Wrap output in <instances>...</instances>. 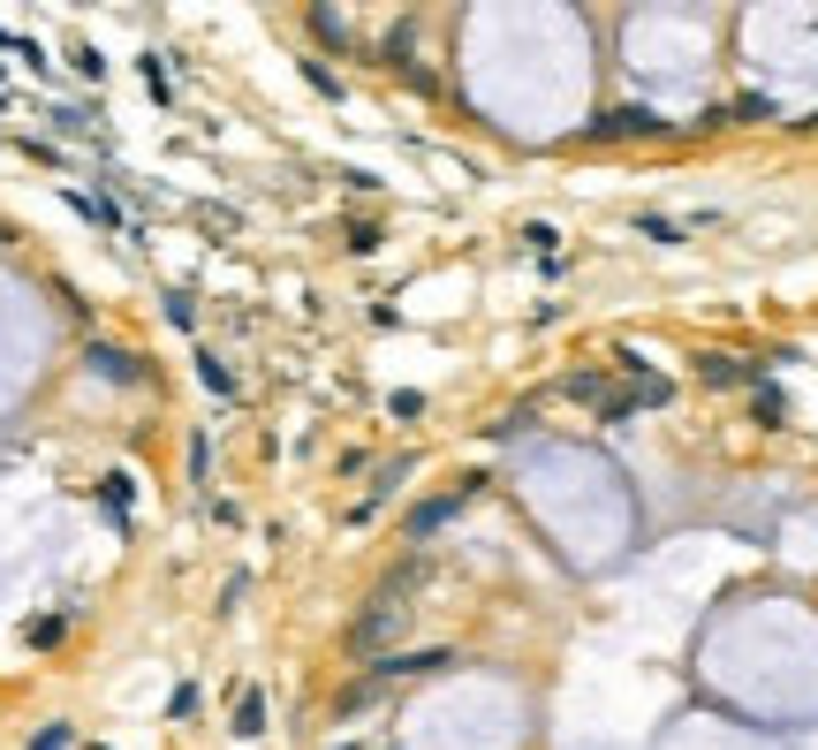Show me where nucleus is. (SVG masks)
I'll use <instances>...</instances> for the list:
<instances>
[{
  "label": "nucleus",
  "mask_w": 818,
  "mask_h": 750,
  "mask_svg": "<svg viewBox=\"0 0 818 750\" xmlns=\"http://www.w3.org/2000/svg\"><path fill=\"white\" fill-rule=\"evenodd\" d=\"M410 592H417V569H394V577L371 592V606L349 621V652H356V660H379V652L394 644V629H402V614H410Z\"/></svg>",
  "instance_id": "f257e3e1"
},
{
  "label": "nucleus",
  "mask_w": 818,
  "mask_h": 750,
  "mask_svg": "<svg viewBox=\"0 0 818 750\" xmlns=\"http://www.w3.org/2000/svg\"><path fill=\"white\" fill-rule=\"evenodd\" d=\"M463 652L455 644H432V652H387V660H371V675L379 682H417V675H448Z\"/></svg>",
  "instance_id": "f03ea898"
},
{
  "label": "nucleus",
  "mask_w": 818,
  "mask_h": 750,
  "mask_svg": "<svg viewBox=\"0 0 818 750\" xmlns=\"http://www.w3.org/2000/svg\"><path fill=\"white\" fill-rule=\"evenodd\" d=\"M674 122L667 114H645V107H607V114H591L584 122V137H667Z\"/></svg>",
  "instance_id": "7ed1b4c3"
},
{
  "label": "nucleus",
  "mask_w": 818,
  "mask_h": 750,
  "mask_svg": "<svg viewBox=\"0 0 818 750\" xmlns=\"http://www.w3.org/2000/svg\"><path fill=\"white\" fill-rule=\"evenodd\" d=\"M478 493H486V477H471V485H455V493H448V500H425V508H417V516H410V539H432V531H440V523H448V516H455V508H471V500H478Z\"/></svg>",
  "instance_id": "20e7f679"
},
{
  "label": "nucleus",
  "mask_w": 818,
  "mask_h": 750,
  "mask_svg": "<svg viewBox=\"0 0 818 750\" xmlns=\"http://www.w3.org/2000/svg\"><path fill=\"white\" fill-rule=\"evenodd\" d=\"M697 379L705 387H750L758 364H743V356H697Z\"/></svg>",
  "instance_id": "39448f33"
},
{
  "label": "nucleus",
  "mask_w": 818,
  "mask_h": 750,
  "mask_svg": "<svg viewBox=\"0 0 818 750\" xmlns=\"http://www.w3.org/2000/svg\"><path fill=\"white\" fill-rule=\"evenodd\" d=\"M235 736H243V743L266 736V690H243V698H235Z\"/></svg>",
  "instance_id": "423d86ee"
},
{
  "label": "nucleus",
  "mask_w": 818,
  "mask_h": 750,
  "mask_svg": "<svg viewBox=\"0 0 818 750\" xmlns=\"http://www.w3.org/2000/svg\"><path fill=\"white\" fill-rule=\"evenodd\" d=\"M312 31L333 38V46H356V31H349V15H341V8H312Z\"/></svg>",
  "instance_id": "0eeeda50"
},
{
  "label": "nucleus",
  "mask_w": 818,
  "mask_h": 750,
  "mask_svg": "<svg viewBox=\"0 0 818 750\" xmlns=\"http://www.w3.org/2000/svg\"><path fill=\"white\" fill-rule=\"evenodd\" d=\"M91 372H107V379H137V364H130L122 349H107V341L91 349Z\"/></svg>",
  "instance_id": "6e6552de"
},
{
  "label": "nucleus",
  "mask_w": 818,
  "mask_h": 750,
  "mask_svg": "<svg viewBox=\"0 0 818 750\" xmlns=\"http://www.w3.org/2000/svg\"><path fill=\"white\" fill-rule=\"evenodd\" d=\"M341 235H349V251H356V258H371V251H379V220H349Z\"/></svg>",
  "instance_id": "1a4fd4ad"
},
{
  "label": "nucleus",
  "mask_w": 818,
  "mask_h": 750,
  "mask_svg": "<svg viewBox=\"0 0 818 750\" xmlns=\"http://www.w3.org/2000/svg\"><path fill=\"white\" fill-rule=\"evenodd\" d=\"M197 379H205L212 395H235V379H228V364H220V356H205V349H197Z\"/></svg>",
  "instance_id": "9d476101"
},
{
  "label": "nucleus",
  "mask_w": 818,
  "mask_h": 750,
  "mask_svg": "<svg viewBox=\"0 0 818 750\" xmlns=\"http://www.w3.org/2000/svg\"><path fill=\"white\" fill-rule=\"evenodd\" d=\"M387 418H394V425H417V418H425V395H410V387L387 395Z\"/></svg>",
  "instance_id": "9b49d317"
},
{
  "label": "nucleus",
  "mask_w": 818,
  "mask_h": 750,
  "mask_svg": "<svg viewBox=\"0 0 818 750\" xmlns=\"http://www.w3.org/2000/svg\"><path fill=\"white\" fill-rule=\"evenodd\" d=\"M99 500H107V508H114V523L130 531V477H107V485H99Z\"/></svg>",
  "instance_id": "f8f14e48"
},
{
  "label": "nucleus",
  "mask_w": 818,
  "mask_h": 750,
  "mask_svg": "<svg viewBox=\"0 0 818 750\" xmlns=\"http://www.w3.org/2000/svg\"><path fill=\"white\" fill-rule=\"evenodd\" d=\"M76 743V728H69V721H53V728H38V736H30V750H69Z\"/></svg>",
  "instance_id": "ddd939ff"
},
{
  "label": "nucleus",
  "mask_w": 818,
  "mask_h": 750,
  "mask_svg": "<svg viewBox=\"0 0 818 750\" xmlns=\"http://www.w3.org/2000/svg\"><path fill=\"white\" fill-rule=\"evenodd\" d=\"M61 629H69V621H61V614H46V621H30V629H23V637H30V644H38V652H46V644H61Z\"/></svg>",
  "instance_id": "4468645a"
},
{
  "label": "nucleus",
  "mask_w": 818,
  "mask_h": 750,
  "mask_svg": "<svg viewBox=\"0 0 818 750\" xmlns=\"http://www.w3.org/2000/svg\"><path fill=\"white\" fill-rule=\"evenodd\" d=\"M137 76L152 84V99H167V69H160V53H137Z\"/></svg>",
  "instance_id": "2eb2a0df"
},
{
  "label": "nucleus",
  "mask_w": 818,
  "mask_h": 750,
  "mask_svg": "<svg viewBox=\"0 0 818 750\" xmlns=\"http://www.w3.org/2000/svg\"><path fill=\"white\" fill-rule=\"evenodd\" d=\"M781 418H789V402H781L773 387H758V425H781Z\"/></svg>",
  "instance_id": "dca6fc26"
},
{
  "label": "nucleus",
  "mask_w": 818,
  "mask_h": 750,
  "mask_svg": "<svg viewBox=\"0 0 818 750\" xmlns=\"http://www.w3.org/2000/svg\"><path fill=\"white\" fill-rule=\"evenodd\" d=\"M190 477H197V485H205V477H212V448H205V433H197V440H190Z\"/></svg>",
  "instance_id": "f3484780"
},
{
  "label": "nucleus",
  "mask_w": 818,
  "mask_h": 750,
  "mask_svg": "<svg viewBox=\"0 0 818 750\" xmlns=\"http://www.w3.org/2000/svg\"><path fill=\"white\" fill-rule=\"evenodd\" d=\"M304 84H312V92H327V99H341V84H333V76L319 69V61H304Z\"/></svg>",
  "instance_id": "a211bd4d"
},
{
  "label": "nucleus",
  "mask_w": 818,
  "mask_h": 750,
  "mask_svg": "<svg viewBox=\"0 0 818 750\" xmlns=\"http://www.w3.org/2000/svg\"><path fill=\"white\" fill-rule=\"evenodd\" d=\"M637 228H645V235H652V243H674V235H682V228H674V220H659V213H645V220H637Z\"/></svg>",
  "instance_id": "6ab92c4d"
},
{
  "label": "nucleus",
  "mask_w": 818,
  "mask_h": 750,
  "mask_svg": "<svg viewBox=\"0 0 818 750\" xmlns=\"http://www.w3.org/2000/svg\"><path fill=\"white\" fill-rule=\"evenodd\" d=\"M91 750H107V743H91Z\"/></svg>",
  "instance_id": "aec40b11"
}]
</instances>
